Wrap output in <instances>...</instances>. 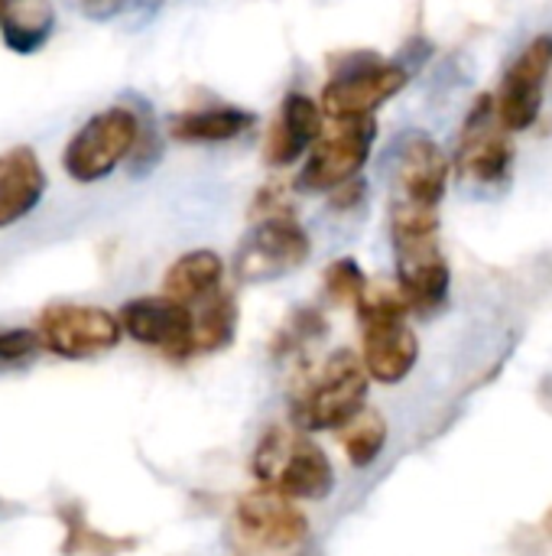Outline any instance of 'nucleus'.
Wrapping results in <instances>:
<instances>
[{
  "label": "nucleus",
  "mask_w": 552,
  "mask_h": 556,
  "mask_svg": "<svg viewBox=\"0 0 552 556\" xmlns=\"http://www.w3.org/2000/svg\"><path fill=\"white\" fill-rule=\"evenodd\" d=\"M449 173H452V163L442 153V147L429 134L416 130V134L403 137V143L397 150V166H394L397 195L394 199L439 208L442 195L449 189Z\"/></svg>",
  "instance_id": "4468645a"
},
{
  "label": "nucleus",
  "mask_w": 552,
  "mask_h": 556,
  "mask_svg": "<svg viewBox=\"0 0 552 556\" xmlns=\"http://www.w3.org/2000/svg\"><path fill=\"white\" fill-rule=\"evenodd\" d=\"M374 140H377L374 114L332 121L329 127H322V134L303 156V166L296 173V189L309 192V195H316V192L329 195L332 189L358 179L371 160Z\"/></svg>",
  "instance_id": "423d86ee"
},
{
  "label": "nucleus",
  "mask_w": 552,
  "mask_h": 556,
  "mask_svg": "<svg viewBox=\"0 0 552 556\" xmlns=\"http://www.w3.org/2000/svg\"><path fill=\"white\" fill-rule=\"evenodd\" d=\"M192 345L195 352H218L234 339L238 329V306L234 296L228 290H218L215 296H208L205 303H198L192 309Z\"/></svg>",
  "instance_id": "aec40b11"
},
{
  "label": "nucleus",
  "mask_w": 552,
  "mask_h": 556,
  "mask_svg": "<svg viewBox=\"0 0 552 556\" xmlns=\"http://www.w3.org/2000/svg\"><path fill=\"white\" fill-rule=\"evenodd\" d=\"M342 430V446L348 453V463L358 469H368L377 463V456L387 446V424L377 410H358L348 424L338 427Z\"/></svg>",
  "instance_id": "412c9836"
},
{
  "label": "nucleus",
  "mask_w": 552,
  "mask_h": 556,
  "mask_svg": "<svg viewBox=\"0 0 552 556\" xmlns=\"http://www.w3.org/2000/svg\"><path fill=\"white\" fill-rule=\"evenodd\" d=\"M238 556H303L309 544V518L270 489L251 492L234 505Z\"/></svg>",
  "instance_id": "0eeeda50"
},
{
  "label": "nucleus",
  "mask_w": 552,
  "mask_h": 556,
  "mask_svg": "<svg viewBox=\"0 0 552 556\" xmlns=\"http://www.w3.org/2000/svg\"><path fill=\"white\" fill-rule=\"evenodd\" d=\"M218 290H224V261L208 248L176 257L163 277V296H169L189 309H195Z\"/></svg>",
  "instance_id": "a211bd4d"
},
{
  "label": "nucleus",
  "mask_w": 552,
  "mask_h": 556,
  "mask_svg": "<svg viewBox=\"0 0 552 556\" xmlns=\"http://www.w3.org/2000/svg\"><path fill=\"white\" fill-rule=\"evenodd\" d=\"M257 124V114L238 104H208L182 111L169 121V137L179 143H228L244 137Z\"/></svg>",
  "instance_id": "f3484780"
},
{
  "label": "nucleus",
  "mask_w": 552,
  "mask_h": 556,
  "mask_svg": "<svg viewBox=\"0 0 552 556\" xmlns=\"http://www.w3.org/2000/svg\"><path fill=\"white\" fill-rule=\"evenodd\" d=\"M65 525H68V544H65V554H88V556H111L117 551H127L133 547L130 541H111L98 531H91L85 525L81 515H65Z\"/></svg>",
  "instance_id": "5701e85b"
},
{
  "label": "nucleus",
  "mask_w": 552,
  "mask_h": 556,
  "mask_svg": "<svg viewBox=\"0 0 552 556\" xmlns=\"http://www.w3.org/2000/svg\"><path fill=\"white\" fill-rule=\"evenodd\" d=\"M368 290V277L364 270L358 267L355 257H338L325 267V293L335 300V303H351L358 306L361 293Z\"/></svg>",
  "instance_id": "4be33fe9"
},
{
  "label": "nucleus",
  "mask_w": 552,
  "mask_h": 556,
  "mask_svg": "<svg viewBox=\"0 0 552 556\" xmlns=\"http://www.w3.org/2000/svg\"><path fill=\"white\" fill-rule=\"evenodd\" d=\"M75 3H78L81 13L91 16V20H111V16H117V13L124 10L127 0H75Z\"/></svg>",
  "instance_id": "393cba45"
},
{
  "label": "nucleus",
  "mask_w": 552,
  "mask_h": 556,
  "mask_svg": "<svg viewBox=\"0 0 552 556\" xmlns=\"http://www.w3.org/2000/svg\"><path fill=\"white\" fill-rule=\"evenodd\" d=\"M368 371L351 349L332 352L316 381H306L293 397V427L303 433L338 430L348 424L368 397Z\"/></svg>",
  "instance_id": "39448f33"
},
{
  "label": "nucleus",
  "mask_w": 552,
  "mask_h": 556,
  "mask_svg": "<svg viewBox=\"0 0 552 556\" xmlns=\"http://www.w3.org/2000/svg\"><path fill=\"white\" fill-rule=\"evenodd\" d=\"M309 251H312V241H309L306 228L296 222V215L277 208V212H267L257 222V228L247 235V241L238 251L234 270L247 283L273 280V277H283V274L303 267Z\"/></svg>",
  "instance_id": "9b49d317"
},
{
  "label": "nucleus",
  "mask_w": 552,
  "mask_h": 556,
  "mask_svg": "<svg viewBox=\"0 0 552 556\" xmlns=\"http://www.w3.org/2000/svg\"><path fill=\"white\" fill-rule=\"evenodd\" d=\"M39 345L59 358H94L120 345L124 329L114 313L104 306L85 303H55L46 306L36 326Z\"/></svg>",
  "instance_id": "9d476101"
},
{
  "label": "nucleus",
  "mask_w": 552,
  "mask_h": 556,
  "mask_svg": "<svg viewBox=\"0 0 552 556\" xmlns=\"http://www.w3.org/2000/svg\"><path fill=\"white\" fill-rule=\"evenodd\" d=\"M140 117L133 108L111 104L104 111H94L65 143L62 150V169L72 182L91 186L107 179L124 160L133 156V147L140 140Z\"/></svg>",
  "instance_id": "20e7f679"
},
{
  "label": "nucleus",
  "mask_w": 552,
  "mask_h": 556,
  "mask_svg": "<svg viewBox=\"0 0 552 556\" xmlns=\"http://www.w3.org/2000/svg\"><path fill=\"white\" fill-rule=\"evenodd\" d=\"M55 33V10L49 0H16L0 16V36L10 52L33 55L39 52Z\"/></svg>",
  "instance_id": "6ab92c4d"
},
{
  "label": "nucleus",
  "mask_w": 552,
  "mask_h": 556,
  "mask_svg": "<svg viewBox=\"0 0 552 556\" xmlns=\"http://www.w3.org/2000/svg\"><path fill=\"white\" fill-rule=\"evenodd\" d=\"M46 169L33 147H10L0 153V231L29 218L46 195Z\"/></svg>",
  "instance_id": "dca6fc26"
},
{
  "label": "nucleus",
  "mask_w": 552,
  "mask_h": 556,
  "mask_svg": "<svg viewBox=\"0 0 552 556\" xmlns=\"http://www.w3.org/2000/svg\"><path fill=\"white\" fill-rule=\"evenodd\" d=\"M407 85H410V72L400 62L361 52V55L345 59L342 68L325 81L319 94V108L325 121L371 117L381 104L397 98Z\"/></svg>",
  "instance_id": "6e6552de"
},
{
  "label": "nucleus",
  "mask_w": 552,
  "mask_h": 556,
  "mask_svg": "<svg viewBox=\"0 0 552 556\" xmlns=\"http://www.w3.org/2000/svg\"><path fill=\"white\" fill-rule=\"evenodd\" d=\"M13 3H16V0H0V16H3V13H7V10L13 7Z\"/></svg>",
  "instance_id": "a878e982"
},
{
  "label": "nucleus",
  "mask_w": 552,
  "mask_h": 556,
  "mask_svg": "<svg viewBox=\"0 0 552 556\" xmlns=\"http://www.w3.org/2000/svg\"><path fill=\"white\" fill-rule=\"evenodd\" d=\"M390 244L397 261V293L410 313L433 316L446 306L452 270L439 241V208L390 202Z\"/></svg>",
  "instance_id": "f257e3e1"
},
{
  "label": "nucleus",
  "mask_w": 552,
  "mask_h": 556,
  "mask_svg": "<svg viewBox=\"0 0 552 556\" xmlns=\"http://www.w3.org/2000/svg\"><path fill=\"white\" fill-rule=\"evenodd\" d=\"M552 72V33H540L530 39L514 65L504 72V81L495 94V111L498 121L508 134L527 130L543 108V91Z\"/></svg>",
  "instance_id": "f8f14e48"
},
{
  "label": "nucleus",
  "mask_w": 552,
  "mask_h": 556,
  "mask_svg": "<svg viewBox=\"0 0 552 556\" xmlns=\"http://www.w3.org/2000/svg\"><path fill=\"white\" fill-rule=\"evenodd\" d=\"M117 319H120L124 336H130L133 342H140L146 349H156L169 358L195 355L192 309L169 296H137L120 306Z\"/></svg>",
  "instance_id": "ddd939ff"
},
{
  "label": "nucleus",
  "mask_w": 552,
  "mask_h": 556,
  "mask_svg": "<svg viewBox=\"0 0 552 556\" xmlns=\"http://www.w3.org/2000/svg\"><path fill=\"white\" fill-rule=\"evenodd\" d=\"M257 482L283 498L319 502L335 485L329 456L296 427H270L251 459Z\"/></svg>",
  "instance_id": "7ed1b4c3"
},
{
  "label": "nucleus",
  "mask_w": 552,
  "mask_h": 556,
  "mask_svg": "<svg viewBox=\"0 0 552 556\" xmlns=\"http://www.w3.org/2000/svg\"><path fill=\"white\" fill-rule=\"evenodd\" d=\"M39 336L36 329H0V365L26 362L39 352Z\"/></svg>",
  "instance_id": "b1692460"
},
{
  "label": "nucleus",
  "mask_w": 552,
  "mask_h": 556,
  "mask_svg": "<svg viewBox=\"0 0 552 556\" xmlns=\"http://www.w3.org/2000/svg\"><path fill=\"white\" fill-rule=\"evenodd\" d=\"M361 365L381 384H400L420 358V339L407 323V303L390 287H371L358 300Z\"/></svg>",
  "instance_id": "f03ea898"
},
{
  "label": "nucleus",
  "mask_w": 552,
  "mask_h": 556,
  "mask_svg": "<svg viewBox=\"0 0 552 556\" xmlns=\"http://www.w3.org/2000/svg\"><path fill=\"white\" fill-rule=\"evenodd\" d=\"M322 127H325V114H322L319 101L306 91H290L280 101V111L264 140L267 166L286 169L293 163H303V156L309 153V147L322 134Z\"/></svg>",
  "instance_id": "2eb2a0df"
},
{
  "label": "nucleus",
  "mask_w": 552,
  "mask_h": 556,
  "mask_svg": "<svg viewBox=\"0 0 552 556\" xmlns=\"http://www.w3.org/2000/svg\"><path fill=\"white\" fill-rule=\"evenodd\" d=\"M514 169L511 134L501 127L495 94H478L455 140V173L475 186H504Z\"/></svg>",
  "instance_id": "1a4fd4ad"
}]
</instances>
